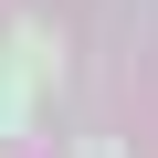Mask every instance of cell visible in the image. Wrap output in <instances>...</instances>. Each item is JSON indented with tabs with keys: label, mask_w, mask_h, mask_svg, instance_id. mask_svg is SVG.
<instances>
[{
	"label": "cell",
	"mask_w": 158,
	"mask_h": 158,
	"mask_svg": "<svg viewBox=\"0 0 158 158\" xmlns=\"http://www.w3.org/2000/svg\"><path fill=\"white\" fill-rule=\"evenodd\" d=\"M74 158H127V148H116V137H85V148H74Z\"/></svg>",
	"instance_id": "obj_1"
}]
</instances>
